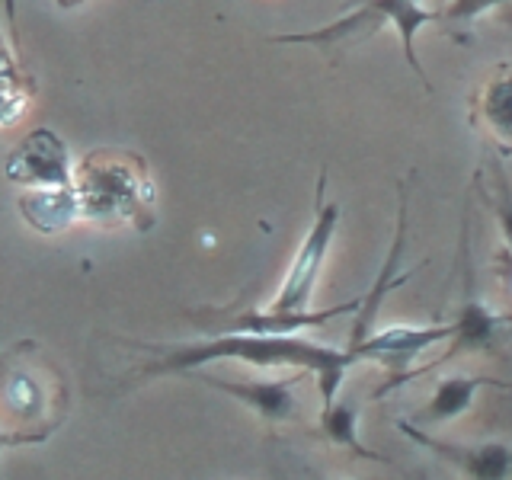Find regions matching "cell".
Returning <instances> with one entry per match:
<instances>
[{"label": "cell", "mask_w": 512, "mask_h": 480, "mask_svg": "<svg viewBox=\"0 0 512 480\" xmlns=\"http://www.w3.org/2000/svg\"><path fill=\"white\" fill-rule=\"evenodd\" d=\"M487 205L493 208L496 221H500L503 244L512 250V180L500 157H490V186H487Z\"/></svg>", "instance_id": "2e32d148"}, {"label": "cell", "mask_w": 512, "mask_h": 480, "mask_svg": "<svg viewBox=\"0 0 512 480\" xmlns=\"http://www.w3.org/2000/svg\"><path fill=\"white\" fill-rule=\"evenodd\" d=\"M442 10H429L423 7V0H362L356 10H349L340 16L336 23L314 29V32H288V36H272L269 42L279 45H333V42H346L356 36H372L381 23H394L400 45H404V58L410 64V71H416L420 84L432 90L429 74L423 71L420 58H416V32L426 23H439Z\"/></svg>", "instance_id": "277c9868"}, {"label": "cell", "mask_w": 512, "mask_h": 480, "mask_svg": "<svg viewBox=\"0 0 512 480\" xmlns=\"http://www.w3.org/2000/svg\"><path fill=\"white\" fill-rule=\"evenodd\" d=\"M10 445H23L20 436H13V432H4L0 429V448H10Z\"/></svg>", "instance_id": "ffe728a7"}, {"label": "cell", "mask_w": 512, "mask_h": 480, "mask_svg": "<svg viewBox=\"0 0 512 480\" xmlns=\"http://www.w3.org/2000/svg\"><path fill=\"white\" fill-rule=\"evenodd\" d=\"M0 90H23V74L20 68H16V61L13 55L7 52V45H4V36H0Z\"/></svg>", "instance_id": "ac0fdd59"}, {"label": "cell", "mask_w": 512, "mask_h": 480, "mask_svg": "<svg viewBox=\"0 0 512 480\" xmlns=\"http://www.w3.org/2000/svg\"><path fill=\"white\" fill-rule=\"evenodd\" d=\"M141 349L154 352L151 362L138 368L141 378H157V375H180V372H196L202 365H212L221 359H240L256 368H279L292 365L314 372L320 400L330 404L336 391L343 388L349 365L359 359L352 352L333 349L327 343H311L301 333H244V330H221L218 336L196 343H180V346H151V343H135Z\"/></svg>", "instance_id": "6da1fadb"}, {"label": "cell", "mask_w": 512, "mask_h": 480, "mask_svg": "<svg viewBox=\"0 0 512 480\" xmlns=\"http://www.w3.org/2000/svg\"><path fill=\"white\" fill-rule=\"evenodd\" d=\"M61 4H64V0H61Z\"/></svg>", "instance_id": "44dd1931"}, {"label": "cell", "mask_w": 512, "mask_h": 480, "mask_svg": "<svg viewBox=\"0 0 512 480\" xmlns=\"http://www.w3.org/2000/svg\"><path fill=\"white\" fill-rule=\"evenodd\" d=\"M68 413V384L55 362L42 359L36 343L13 346L0 359V429L20 436L23 445L42 442Z\"/></svg>", "instance_id": "7a4b0ae2"}, {"label": "cell", "mask_w": 512, "mask_h": 480, "mask_svg": "<svg viewBox=\"0 0 512 480\" xmlns=\"http://www.w3.org/2000/svg\"><path fill=\"white\" fill-rule=\"evenodd\" d=\"M324 186H327V170L320 173V180H317V192H314L317 215H314L311 231L304 237V244L298 247L292 266H288V276L279 285V295L269 304V311H276V314H301V311H308V304L314 298L320 269H324L327 250L343 218L340 202H324Z\"/></svg>", "instance_id": "5b68a950"}, {"label": "cell", "mask_w": 512, "mask_h": 480, "mask_svg": "<svg viewBox=\"0 0 512 480\" xmlns=\"http://www.w3.org/2000/svg\"><path fill=\"white\" fill-rule=\"evenodd\" d=\"M455 333V320L436 327H388L372 333L368 340L352 352L356 359H375L391 372H407V365L423 356L429 346H436L442 340H452Z\"/></svg>", "instance_id": "30bf717a"}, {"label": "cell", "mask_w": 512, "mask_h": 480, "mask_svg": "<svg viewBox=\"0 0 512 480\" xmlns=\"http://www.w3.org/2000/svg\"><path fill=\"white\" fill-rule=\"evenodd\" d=\"M74 160L52 128L29 132L7 157V180L16 186H74Z\"/></svg>", "instance_id": "8992f818"}, {"label": "cell", "mask_w": 512, "mask_h": 480, "mask_svg": "<svg viewBox=\"0 0 512 480\" xmlns=\"http://www.w3.org/2000/svg\"><path fill=\"white\" fill-rule=\"evenodd\" d=\"M480 388H503V381L493 378H474V375H448L432 388L429 400L410 416L416 426H445L474 404Z\"/></svg>", "instance_id": "7c38bea8"}, {"label": "cell", "mask_w": 512, "mask_h": 480, "mask_svg": "<svg viewBox=\"0 0 512 480\" xmlns=\"http://www.w3.org/2000/svg\"><path fill=\"white\" fill-rule=\"evenodd\" d=\"M356 426H359V413H356V407H352L346 397H333L330 404L320 407V436H324L327 442L346 448V452H352L356 458L384 461L381 455L372 452V448H365L359 442Z\"/></svg>", "instance_id": "9a60e30c"}, {"label": "cell", "mask_w": 512, "mask_h": 480, "mask_svg": "<svg viewBox=\"0 0 512 480\" xmlns=\"http://www.w3.org/2000/svg\"><path fill=\"white\" fill-rule=\"evenodd\" d=\"M397 199H400V205H397V231H394V240H391V253H388V260L381 263V272L375 276L372 288L362 295L356 317H352V333H349V343H346L349 352H356L368 340V336H372L378 308H381V301L388 298V292H394V288H400V285L416 276V272H404V276H397L400 253H404V247H407V186L397 189Z\"/></svg>", "instance_id": "9c48e42d"}, {"label": "cell", "mask_w": 512, "mask_h": 480, "mask_svg": "<svg viewBox=\"0 0 512 480\" xmlns=\"http://www.w3.org/2000/svg\"><path fill=\"white\" fill-rule=\"evenodd\" d=\"M397 429L404 432L407 439L426 445L429 452H436L439 458H445L448 464L464 477H474V480H503L512 474V448L503 442H480V445H455V442H445L429 436L423 426H416L410 420H400Z\"/></svg>", "instance_id": "ba28073f"}, {"label": "cell", "mask_w": 512, "mask_h": 480, "mask_svg": "<svg viewBox=\"0 0 512 480\" xmlns=\"http://www.w3.org/2000/svg\"><path fill=\"white\" fill-rule=\"evenodd\" d=\"M208 388H215L228 397H237L247 404L263 423H295L301 420V400L298 384L304 378V368H298L288 378H212L199 375Z\"/></svg>", "instance_id": "52a82bcc"}, {"label": "cell", "mask_w": 512, "mask_h": 480, "mask_svg": "<svg viewBox=\"0 0 512 480\" xmlns=\"http://www.w3.org/2000/svg\"><path fill=\"white\" fill-rule=\"evenodd\" d=\"M23 218L36 228L39 234H58L80 218V202L74 186H36L26 189L20 199Z\"/></svg>", "instance_id": "4fadbf2b"}, {"label": "cell", "mask_w": 512, "mask_h": 480, "mask_svg": "<svg viewBox=\"0 0 512 480\" xmlns=\"http://www.w3.org/2000/svg\"><path fill=\"white\" fill-rule=\"evenodd\" d=\"M80 218L96 224H138L154 205V183L141 157L93 151L74 167Z\"/></svg>", "instance_id": "3957f363"}, {"label": "cell", "mask_w": 512, "mask_h": 480, "mask_svg": "<svg viewBox=\"0 0 512 480\" xmlns=\"http://www.w3.org/2000/svg\"><path fill=\"white\" fill-rule=\"evenodd\" d=\"M496 7H512V0H448L442 7V20L445 26H468L474 23L480 13L496 10Z\"/></svg>", "instance_id": "e0dca14e"}, {"label": "cell", "mask_w": 512, "mask_h": 480, "mask_svg": "<svg viewBox=\"0 0 512 480\" xmlns=\"http://www.w3.org/2000/svg\"><path fill=\"white\" fill-rule=\"evenodd\" d=\"M509 320H512V314H496L480 298L468 295L455 314V333H452V340H448L442 362L464 356V352L493 349L500 343V327L509 324ZM442 362H436V365H442Z\"/></svg>", "instance_id": "8fae6325"}, {"label": "cell", "mask_w": 512, "mask_h": 480, "mask_svg": "<svg viewBox=\"0 0 512 480\" xmlns=\"http://www.w3.org/2000/svg\"><path fill=\"white\" fill-rule=\"evenodd\" d=\"M474 122L512 148V64H500L474 100Z\"/></svg>", "instance_id": "5bb4252c"}, {"label": "cell", "mask_w": 512, "mask_h": 480, "mask_svg": "<svg viewBox=\"0 0 512 480\" xmlns=\"http://www.w3.org/2000/svg\"><path fill=\"white\" fill-rule=\"evenodd\" d=\"M500 260L506 263V266H503V272H506V279H509V285H512V250H509V247H503V250H500Z\"/></svg>", "instance_id": "d6986e66"}]
</instances>
